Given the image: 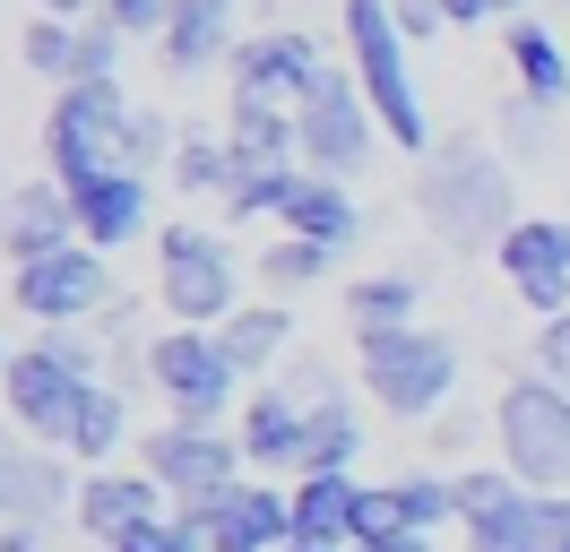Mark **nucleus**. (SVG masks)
Instances as JSON below:
<instances>
[{
  "mask_svg": "<svg viewBox=\"0 0 570 552\" xmlns=\"http://www.w3.org/2000/svg\"><path fill=\"white\" fill-rule=\"evenodd\" d=\"M519 207V172L493 138H432L415 156V216L424 234H441V250H501Z\"/></svg>",
  "mask_w": 570,
  "mask_h": 552,
  "instance_id": "f257e3e1",
  "label": "nucleus"
},
{
  "mask_svg": "<svg viewBox=\"0 0 570 552\" xmlns=\"http://www.w3.org/2000/svg\"><path fill=\"white\" fill-rule=\"evenodd\" d=\"M337 18H346V69H355V87L372 96V121L390 147L406 156H424L432 147V112H424V87H415V69H406V34H397V0H337Z\"/></svg>",
  "mask_w": 570,
  "mask_h": 552,
  "instance_id": "f03ea898",
  "label": "nucleus"
},
{
  "mask_svg": "<svg viewBox=\"0 0 570 552\" xmlns=\"http://www.w3.org/2000/svg\"><path fill=\"white\" fill-rule=\"evenodd\" d=\"M355 372L372 388V406L397 423H432L459 388V337L450 328H363L355 337Z\"/></svg>",
  "mask_w": 570,
  "mask_h": 552,
  "instance_id": "7ed1b4c3",
  "label": "nucleus"
},
{
  "mask_svg": "<svg viewBox=\"0 0 570 552\" xmlns=\"http://www.w3.org/2000/svg\"><path fill=\"white\" fill-rule=\"evenodd\" d=\"M156 303H165V328H225L250 303L234 276V241L208 225H165L156 234Z\"/></svg>",
  "mask_w": 570,
  "mask_h": 552,
  "instance_id": "20e7f679",
  "label": "nucleus"
},
{
  "mask_svg": "<svg viewBox=\"0 0 570 552\" xmlns=\"http://www.w3.org/2000/svg\"><path fill=\"white\" fill-rule=\"evenodd\" d=\"M121 130H130V96H121V78H70V87H52L43 103V165L52 181H96V172L121 165Z\"/></svg>",
  "mask_w": 570,
  "mask_h": 552,
  "instance_id": "39448f33",
  "label": "nucleus"
},
{
  "mask_svg": "<svg viewBox=\"0 0 570 552\" xmlns=\"http://www.w3.org/2000/svg\"><path fill=\"white\" fill-rule=\"evenodd\" d=\"M493 441L501 466L535 492H570V388H553L544 372H519L493 397Z\"/></svg>",
  "mask_w": 570,
  "mask_h": 552,
  "instance_id": "423d86ee",
  "label": "nucleus"
},
{
  "mask_svg": "<svg viewBox=\"0 0 570 552\" xmlns=\"http://www.w3.org/2000/svg\"><path fill=\"white\" fill-rule=\"evenodd\" d=\"M139 466L165 483V501L174 518H208L234 483H243V432H225V423H156L139 441Z\"/></svg>",
  "mask_w": 570,
  "mask_h": 552,
  "instance_id": "0eeeda50",
  "label": "nucleus"
},
{
  "mask_svg": "<svg viewBox=\"0 0 570 552\" xmlns=\"http://www.w3.org/2000/svg\"><path fill=\"white\" fill-rule=\"evenodd\" d=\"M294 138H303V172H328V181H363L372 156L390 147L381 121H372V96L355 87V69H328L321 87L294 103Z\"/></svg>",
  "mask_w": 570,
  "mask_h": 552,
  "instance_id": "6e6552de",
  "label": "nucleus"
},
{
  "mask_svg": "<svg viewBox=\"0 0 570 552\" xmlns=\"http://www.w3.org/2000/svg\"><path fill=\"white\" fill-rule=\"evenodd\" d=\"M139 372L156 379V397H165L174 423H225V414H243V406H234L243 372L225 363L216 328H165V337H147L139 345Z\"/></svg>",
  "mask_w": 570,
  "mask_h": 552,
  "instance_id": "1a4fd4ad",
  "label": "nucleus"
},
{
  "mask_svg": "<svg viewBox=\"0 0 570 552\" xmlns=\"http://www.w3.org/2000/svg\"><path fill=\"white\" fill-rule=\"evenodd\" d=\"M9 303L36 328H87L96 310H112V268L96 241H70V250H43L27 268H9Z\"/></svg>",
  "mask_w": 570,
  "mask_h": 552,
  "instance_id": "9d476101",
  "label": "nucleus"
},
{
  "mask_svg": "<svg viewBox=\"0 0 570 552\" xmlns=\"http://www.w3.org/2000/svg\"><path fill=\"white\" fill-rule=\"evenodd\" d=\"M87 388L96 379H78L52 345H18L9 354V372H0V406H9V423L27 432V441H43V448H61L70 441V423H78V406H87Z\"/></svg>",
  "mask_w": 570,
  "mask_h": 552,
  "instance_id": "9b49d317",
  "label": "nucleus"
},
{
  "mask_svg": "<svg viewBox=\"0 0 570 552\" xmlns=\"http://www.w3.org/2000/svg\"><path fill=\"white\" fill-rule=\"evenodd\" d=\"M459 535H466V552H535V483H519L510 466H466Z\"/></svg>",
  "mask_w": 570,
  "mask_h": 552,
  "instance_id": "f8f14e48",
  "label": "nucleus"
},
{
  "mask_svg": "<svg viewBox=\"0 0 570 552\" xmlns=\"http://www.w3.org/2000/svg\"><path fill=\"white\" fill-rule=\"evenodd\" d=\"M493 259H501L510 294H519L535 319H562L570 310V225L562 216H519Z\"/></svg>",
  "mask_w": 570,
  "mask_h": 552,
  "instance_id": "ddd939ff",
  "label": "nucleus"
},
{
  "mask_svg": "<svg viewBox=\"0 0 570 552\" xmlns=\"http://www.w3.org/2000/svg\"><path fill=\"white\" fill-rule=\"evenodd\" d=\"M328 78V52L312 43L303 27H268V34H243L234 52V96H268V103H303L312 87Z\"/></svg>",
  "mask_w": 570,
  "mask_h": 552,
  "instance_id": "4468645a",
  "label": "nucleus"
},
{
  "mask_svg": "<svg viewBox=\"0 0 570 552\" xmlns=\"http://www.w3.org/2000/svg\"><path fill=\"white\" fill-rule=\"evenodd\" d=\"M78 457H61V448L43 441H9V457H0V501H9V526H52V518H78V483L70 475Z\"/></svg>",
  "mask_w": 570,
  "mask_h": 552,
  "instance_id": "2eb2a0df",
  "label": "nucleus"
},
{
  "mask_svg": "<svg viewBox=\"0 0 570 552\" xmlns=\"http://www.w3.org/2000/svg\"><path fill=\"white\" fill-rule=\"evenodd\" d=\"M199 535H208V552H285L294 544V492L243 475L208 518H199Z\"/></svg>",
  "mask_w": 570,
  "mask_h": 552,
  "instance_id": "dca6fc26",
  "label": "nucleus"
},
{
  "mask_svg": "<svg viewBox=\"0 0 570 552\" xmlns=\"http://www.w3.org/2000/svg\"><path fill=\"white\" fill-rule=\"evenodd\" d=\"M70 207H78V241H96V250L112 259L121 241H139V234H147L156 181H147V172H130V165H112V172H96V181H78Z\"/></svg>",
  "mask_w": 570,
  "mask_h": 552,
  "instance_id": "f3484780",
  "label": "nucleus"
},
{
  "mask_svg": "<svg viewBox=\"0 0 570 552\" xmlns=\"http://www.w3.org/2000/svg\"><path fill=\"white\" fill-rule=\"evenodd\" d=\"M165 69L181 78H199V69H234L243 52V0H174V18H165Z\"/></svg>",
  "mask_w": 570,
  "mask_h": 552,
  "instance_id": "a211bd4d",
  "label": "nucleus"
},
{
  "mask_svg": "<svg viewBox=\"0 0 570 552\" xmlns=\"http://www.w3.org/2000/svg\"><path fill=\"white\" fill-rule=\"evenodd\" d=\"M174 501H165V483L147 475V466H87V483H78V526L96 535V544H112V535H130V526H147V518H165Z\"/></svg>",
  "mask_w": 570,
  "mask_h": 552,
  "instance_id": "6ab92c4d",
  "label": "nucleus"
},
{
  "mask_svg": "<svg viewBox=\"0 0 570 552\" xmlns=\"http://www.w3.org/2000/svg\"><path fill=\"white\" fill-rule=\"evenodd\" d=\"M285 234L321 241V250H355L363 241V207H355V181H328V172H294V190L277 207Z\"/></svg>",
  "mask_w": 570,
  "mask_h": 552,
  "instance_id": "aec40b11",
  "label": "nucleus"
},
{
  "mask_svg": "<svg viewBox=\"0 0 570 552\" xmlns=\"http://www.w3.org/2000/svg\"><path fill=\"white\" fill-rule=\"evenodd\" d=\"M234 432H243V457L259 475H303V406L285 397L277 379L268 388H250L243 414H234Z\"/></svg>",
  "mask_w": 570,
  "mask_h": 552,
  "instance_id": "412c9836",
  "label": "nucleus"
},
{
  "mask_svg": "<svg viewBox=\"0 0 570 552\" xmlns=\"http://www.w3.org/2000/svg\"><path fill=\"white\" fill-rule=\"evenodd\" d=\"M70 241H78L70 181H18L9 190V268H27L43 250H70Z\"/></svg>",
  "mask_w": 570,
  "mask_h": 552,
  "instance_id": "4be33fe9",
  "label": "nucleus"
},
{
  "mask_svg": "<svg viewBox=\"0 0 570 552\" xmlns=\"http://www.w3.org/2000/svg\"><path fill=\"white\" fill-rule=\"evenodd\" d=\"M363 475H294V544L312 552H355Z\"/></svg>",
  "mask_w": 570,
  "mask_h": 552,
  "instance_id": "5701e85b",
  "label": "nucleus"
},
{
  "mask_svg": "<svg viewBox=\"0 0 570 552\" xmlns=\"http://www.w3.org/2000/svg\"><path fill=\"white\" fill-rule=\"evenodd\" d=\"M510 87L535 96L544 112L570 103V43L544 27V18H510Z\"/></svg>",
  "mask_w": 570,
  "mask_h": 552,
  "instance_id": "b1692460",
  "label": "nucleus"
},
{
  "mask_svg": "<svg viewBox=\"0 0 570 552\" xmlns=\"http://www.w3.org/2000/svg\"><path fill=\"white\" fill-rule=\"evenodd\" d=\"M216 345H225V363H234L243 379H268L285 363V345H294V303H268V294L243 303L225 328H216Z\"/></svg>",
  "mask_w": 570,
  "mask_h": 552,
  "instance_id": "393cba45",
  "label": "nucleus"
},
{
  "mask_svg": "<svg viewBox=\"0 0 570 552\" xmlns=\"http://www.w3.org/2000/svg\"><path fill=\"white\" fill-rule=\"evenodd\" d=\"M363 441H372V423H363V406L346 388L321 397V406H303V475H355Z\"/></svg>",
  "mask_w": 570,
  "mask_h": 552,
  "instance_id": "a878e982",
  "label": "nucleus"
},
{
  "mask_svg": "<svg viewBox=\"0 0 570 552\" xmlns=\"http://www.w3.org/2000/svg\"><path fill=\"white\" fill-rule=\"evenodd\" d=\"M225 138H234V156H250V165H303V138H294V103L234 96V121H225Z\"/></svg>",
  "mask_w": 570,
  "mask_h": 552,
  "instance_id": "bb28decb",
  "label": "nucleus"
},
{
  "mask_svg": "<svg viewBox=\"0 0 570 552\" xmlns=\"http://www.w3.org/2000/svg\"><path fill=\"white\" fill-rule=\"evenodd\" d=\"M121 441H130V406H121L112 379H96L87 406H78V423H70V441H61V457H78V466H112Z\"/></svg>",
  "mask_w": 570,
  "mask_h": 552,
  "instance_id": "cd10ccee",
  "label": "nucleus"
},
{
  "mask_svg": "<svg viewBox=\"0 0 570 552\" xmlns=\"http://www.w3.org/2000/svg\"><path fill=\"white\" fill-rule=\"evenodd\" d=\"M174 190L181 199H225V181H234V138L225 130H181V147H174Z\"/></svg>",
  "mask_w": 570,
  "mask_h": 552,
  "instance_id": "c85d7f7f",
  "label": "nucleus"
},
{
  "mask_svg": "<svg viewBox=\"0 0 570 552\" xmlns=\"http://www.w3.org/2000/svg\"><path fill=\"white\" fill-rule=\"evenodd\" d=\"M415 303H424V285L415 276H346V319L363 328H415Z\"/></svg>",
  "mask_w": 570,
  "mask_h": 552,
  "instance_id": "c756f323",
  "label": "nucleus"
},
{
  "mask_svg": "<svg viewBox=\"0 0 570 552\" xmlns=\"http://www.w3.org/2000/svg\"><path fill=\"white\" fill-rule=\"evenodd\" d=\"M328 259H337V250H321V241H303V234H277L268 250H259L250 276L268 285V303H294V294H312V285L328 276Z\"/></svg>",
  "mask_w": 570,
  "mask_h": 552,
  "instance_id": "7c9ffc66",
  "label": "nucleus"
},
{
  "mask_svg": "<svg viewBox=\"0 0 570 552\" xmlns=\"http://www.w3.org/2000/svg\"><path fill=\"white\" fill-rule=\"evenodd\" d=\"M294 172L303 165H250V156H234V181H225V216H234V225H250V216H277L285 207V190H294Z\"/></svg>",
  "mask_w": 570,
  "mask_h": 552,
  "instance_id": "2f4dec72",
  "label": "nucleus"
},
{
  "mask_svg": "<svg viewBox=\"0 0 570 552\" xmlns=\"http://www.w3.org/2000/svg\"><path fill=\"white\" fill-rule=\"evenodd\" d=\"M18 69H36V78H52V87H70V69H78V18H27V27H18Z\"/></svg>",
  "mask_w": 570,
  "mask_h": 552,
  "instance_id": "473e14b6",
  "label": "nucleus"
},
{
  "mask_svg": "<svg viewBox=\"0 0 570 552\" xmlns=\"http://www.w3.org/2000/svg\"><path fill=\"white\" fill-rule=\"evenodd\" d=\"M397 501H406V526H415V535L459 526V475H432V466H415V475H397Z\"/></svg>",
  "mask_w": 570,
  "mask_h": 552,
  "instance_id": "72a5a7b5",
  "label": "nucleus"
},
{
  "mask_svg": "<svg viewBox=\"0 0 570 552\" xmlns=\"http://www.w3.org/2000/svg\"><path fill=\"white\" fill-rule=\"evenodd\" d=\"M544 147H553V112L510 87V96H501V156H519V165H528V156H544Z\"/></svg>",
  "mask_w": 570,
  "mask_h": 552,
  "instance_id": "f704fd0d",
  "label": "nucleus"
},
{
  "mask_svg": "<svg viewBox=\"0 0 570 552\" xmlns=\"http://www.w3.org/2000/svg\"><path fill=\"white\" fill-rule=\"evenodd\" d=\"M174 147H181V130H174V121H165V112H139V103H130V130H121V165L156 181V165H174Z\"/></svg>",
  "mask_w": 570,
  "mask_h": 552,
  "instance_id": "c9c22d12",
  "label": "nucleus"
},
{
  "mask_svg": "<svg viewBox=\"0 0 570 552\" xmlns=\"http://www.w3.org/2000/svg\"><path fill=\"white\" fill-rule=\"evenodd\" d=\"M397 535H415V526H406V501H397V483H363L355 552H363V544H397Z\"/></svg>",
  "mask_w": 570,
  "mask_h": 552,
  "instance_id": "e433bc0d",
  "label": "nucleus"
},
{
  "mask_svg": "<svg viewBox=\"0 0 570 552\" xmlns=\"http://www.w3.org/2000/svg\"><path fill=\"white\" fill-rule=\"evenodd\" d=\"M105 552H208V535H199V518H147V526H130V535H112Z\"/></svg>",
  "mask_w": 570,
  "mask_h": 552,
  "instance_id": "4c0bfd02",
  "label": "nucleus"
},
{
  "mask_svg": "<svg viewBox=\"0 0 570 552\" xmlns=\"http://www.w3.org/2000/svg\"><path fill=\"white\" fill-rule=\"evenodd\" d=\"M112 69H121V27L96 9V18H78V69L70 78H112Z\"/></svg>",
  "mask_w": 570,
  "mask_h": 552,
  "instance_id": "58836bf2",
  "label": "nucleus"
},
{
  "mask_svg": "<svg viewBox=\"0 0 570 552\" xmlns=\"http://www.w3.org/2000/svg\"><path fill=\"white\" fill-rule=\"evenodd\" d=\"M528 354H535V372L553 379V388H570V310H562V319H544V328H535V345H528Z\"/></svg>",
  "mask_w": 570,
  "mask_h": 552,
  "instance_id": "ea45409f",
  "label": "nucleus"
},
{
  "mask_svg": "<svg viewBox=\"0 0 570 552\" xmlns=\"http://www.w3.org/2000/svg\"><path fill=\"white\" fill-rule=\"evenodd\" d=\"M43 345H52V354H61L78 379H105V345L87 337V328H43Z\"/></svg>",
  "mask_w": 570,
  "mask_h": 552,
  "instance_id": "a19ab883",
  "label": "nucleus"
},
{
  "mask_svg": "<svg viewBox=\"0 0 570 552\" xmlns=\"http://www.w3.org/2000/svg\"><path fill=\"white\" fill-rule=\"evenodd\" d=\"M535 552H570V492H535Z\"/></svg>",
  "mask_w": 570,
  "mask_h": 552,
  "instance_id": "79ce46f5",
  "label": "nucleus"
},
{
  "mask_svg": "<svg viewBox=\"0 0 570 552\" xmlns=\"http://www.w3.org/2000/svg\"><path fill=\"white\" fill-rule=\"evenodd\" d=\"M105 18L121 34H165V18H174V0H105Z\"/></svg>",
  "mask_w": 570,
  "mask_h": 552,
  "instance_id": "37998d69",
  "label": "nucleus"
},
{
  "mask_svg": "<svg viewBox=\"0 0 570 552\" xmlns=\"http://www.w3.org/2000/svg\"><path fill=\"white\" fill-rule=\"evenodd\" d=\"M450 9V27H510V18H528V0H441Z\"/></svg>",
  "mask_w": 570,
  "mask_h": 552,
  "instance_id": "c03bdc74",
  "label": "nucleus"
},
{
  "mask_svg": "<svg viewBox=\"0 0 570 552\" xmlns=\"http://www.w3.org/2000/svg\"><path fill=\"white\" fill-rule=\"evenodd\" d=\"M441 27H450V9H441V0H397V34H406V43H432Z\"/></svg>",
  "mask_w": 570,
  "mask_h": 552,
  "instance_id": "a18cd8bd",
  "label": "nucleus"
},
{
  "mask_svg": "<svg viewBox=\"0 0 570 552\" xmlns=\"http://www.w3.org/2000/svg\"><path fill=\"white\" fill-rule=\"evenodd\" d=\"M27 9H36V18H96L105 0H27Z\"/></svg>",
  "mask_w": 570,
  "mask_h": 552,
  "instance_id": "49530a36",
  "label": "nucleus"
},
{
  "mask_svg": "<svg viewBox=\"0 0 570 552\" xmlns=\"http://www.w3.org/2000/svg\"><path fill=\"white\" fill-rule=\"evenodd\" d=\"M0 552H43V526H9V535H0Z\"/></svg>",
  "mask_w": 570,
  "mask_h": 552,
  "instance_id": "de8ad7c7",
  "label": "nucleus"
},
{
  "mask_svg": "<svg viewBox=\"0 0 570 552\" xmlns=\"http://www.w3.org/2000/svg\"><path fill=\"white\" fill-rule=\"evenodd\" d=\"M363 552H441V535H397V544H363Z\"/></svg>",
  "mask_w": 570,
  "mask_h": 552,
  "instance_id": "09e8293b",
  "label": "nucleus"
}]
</instances>
